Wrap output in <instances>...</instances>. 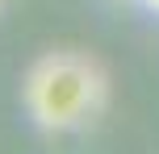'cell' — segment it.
Returning <instances> with one entry per match:
<instances>
[{"label": "cell", "instance_id": "1", "mask_svg": "<svg viewBox=\"0 0 159 154\" xmlns=\"http://www.w3.org/2000/svg\"><path fill=\"white\" fill-rule=\"evenodd\" d=\"M21 104L42 133L84 129L109 104V75L84 50H46L21 79Z\"/></svg>", "mask_w": 159, "mask_h": 154}, {"label": "cell", "instance_id": "2", "mask_svg": "<svg viewBox=\"0 0 159 154\" xmlns=\"http://www.w3.org/2000/svg\"><path fill=\"white\" fill-rule=\"evenodd\" d=\"M138 4H143L147 13H155V17H159V0H138Z\"/></svg>", "mask_w": 159, "mask_h": 154}]
</instances>
